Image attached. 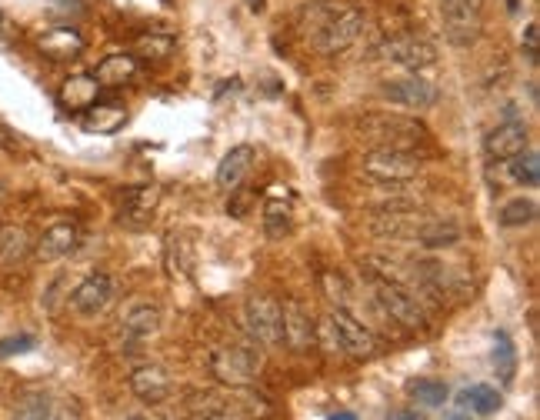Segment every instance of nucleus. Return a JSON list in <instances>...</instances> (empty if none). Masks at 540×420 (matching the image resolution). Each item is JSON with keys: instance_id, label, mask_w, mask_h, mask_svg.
<instances>
[{"instance_id": "obj_1", "label": "nucleus", "mask_w": 540, "mask_h": 420, "mask_svg": "<svg viewBox=\"0 0 540 420\" xmlns=\"http://www.w3.org/2000/svg\"><path fill=\"white\" fill-rule=\"evenodd\" d=\"M367 27V14L354 4L347 7H330V14L324 17V24H320L314 34H310V44H314L317 54H344L347 47H354L360 34H364Z\"/></svg>"}, {"instance_id": "obj_2", "label": "nucleus", "mask_w": 540, "mask_h": 420, "mask_svg": "<svg viewBox=\"0 0 540 420\" xmlns=\"http://www.w3.org/2000/svg\"><path fill=\"white\" fill-rule=\"evenodd\" d=\"M364 280L370 284V290H374V300L377 307L384 310V314L394 320V324L407 327V330H424L427 327V310L424 304L410 294L407 287L394 284V280H384L377 274H370V270H364Z\"/></svg>"}, {"instance_id": "obj_3", "label": "nucleus", "mask_w": 540, "mask_h": 420, "mask_svg": "<svg viewBox=\"0 0 540 420\" xmlns=\"http://www.w3.org/2000/svg\"><path fill=\"white\" fill-rule=\"evenodd\" d=\"M260 364H264L260 350L244 344L214 347V354H210V374L227 387H250L260 374Z\"/></svg>"}, {"instance_id": "obj_4", "label": "nucleus", "mask_w": 540, "mask_h": 420, "mask_svg": "<svg viewBox=\"0 0 540 420\" xmlns=\"http://www.w3.org/2000/svg\"><path fill=\"white\" fill-rule=\"evenodd\" d=\"M364 174L380 180V184H407V180L420 177V164L417 154H410V150H394V147H374L364 154Z\"/></svg>"}, {"instance_id": "obj_5", "label": "nucleus", "mask_w": 540, "mask_h": 420, "mask_svg": "<svg viewBox=\"0 0 540 420\" xmlns=\"http://www.w3.org/2000/svg\"><path fill=\"white\" fill-rule=\"evenodd\" d=\"M244 320H247V330L257 344L264 347H280L284 344V324H280V304L274 297L267 294H254L247 297L244 304Z\"/></svg>"}, {"instance_id": "obj_6", "label": "nucleus", "mask_w": 540, "mask_h": 420, "mask_svg": "<svg viewBox=\"0 0 540 420\" xmlns=\"http://www.w3.org/2000/svg\"><path fill=\"white\" fill-rule=\"evenodd\" d=\"M390 64L410 70V74H420V70L434 67L437 64V47L430 44L427 37L420 34H397V37H387L384 47H380Z\"/></svg>"}, {"instance_id": "obj_7", "label": "nucleus", "mask_w": 540, "mask_h": 420, "mask_svg": "<svg viewBox=\"0 0 540 420\" xmlns=\"http://www.w3.org/2000/svg\"><path fill=\"white\" fill-rule=\"evenodd\" d=\"M440 10H444V30H447L450 44H457V47L477 44L484 0H440Z\"/></svg>"}, {"instance_id": "obj_8", "label": "nucleus", "mask_w": 540, "mask_h": 420, "mask_svg": "<svg viewBox=\"0 0 540 420\" xmlns=\"http://www.w3.org/2000/svg\"><path fill=\"white\" fill-rule=\"evenodd\" d=\"M364 130L370 140H377V147H394V150H407L424 140L427 130L410 117H397V114H380L364 120Z\"/></svg>"}, {"instance_id": "obj_9", "label": "nucleus", "mask_w": 540, "mask_h": 420, "mask_svg": "<svg viewBox=\"0 0 540 420\" xmlns=\"http://www.w3.org/2000/svg\"><path fill=\"white\" fill-rule=\"evenodd\" d=\"M327 317H330V324H334V330H337L344 354L357 357V360H370V357L380 354V344H377L374 330H370L367 324H360V320L350 314L347 307H334Z\"/></svg>"}, {"instance_id": "obj_10", "label": "nucleus", "mask_w": 540, "mask_h": 420, "mask_svg": "<svg viewBox=\"0 0 540 420\" xmlns=\"http://www.w3.org/2000/svg\"><path fill=\"white\" fill-rule=\"evenodd\" d=\"M380 94H384L390 104H400V107H410V110H427V107H434L440 100V90L420 74L387 80V84L380 87Z\"/></svg>"}, {"instance_id": "obj_11", "label": "nucleus", "mask_w": 540, "mask_h": 420, "mask_svg": "<svg viewBox=\"0 0 540 420\" xmlns=\"http://www.w3.org/2000/svg\"><path fill=\"white\" fill-rule=\"evenodd\" d=\"M280 324H284V344L294 350V354H307V350L314 347L317 324L300 300H287V304L280 307Z\"/></svg>"}, {"instance_id": "obj_12", "label": "nucleus", "mask_w": 540, "mask_h": 420, "mask_svg": "<svg viewBox=\"0 0 540 420\" xmlns=\"http://www.w3.org/2000/svg\"><path fill=\"white\" fill-rule=\"evenodd\" d=\"M110 297H114V280H110L107 274H90L74 287V294H70V307H74L80 317H97L107 310Z\"/></svg>"}, {"instance_id": "obj_13", "label": "nucleus", "mask_w": 540, "mask_h": 420, "mask_svg": "<svg viewBox=\"0 0 540 420\" xmlns=\"http://www.w3.org/2000/svg\"><path fill=\"white\" fill-rule=\"evenodd\" d=\"M527 147H530V130L524 120H504V124H497L484 137L487 157H494V160H510Z\"/></svg>"}, {"instance_id": "obj_14", "label": "nucleus", "mask_w": 540, "mask_h": 420, "mask_svg": "<svg viewBox=\"0 0 540 420\" xmlns=\"http://www.w3.org/2000/svg\"><path fill=\"white\" fill-rule=\"evenodd\" d=\"M37 50L47 60H57V64H64V60H77L80 54H84V37H80L77 27L60 24V27L44 30V34L37 37Z\"/></svg>"}, {"instance_id": "obj_15", "label": "nucleus", "mask_w": 540, "mask_h": 420, "mask_svg": "<svg viewBox=\"0 0 540 420\" xmlns=\"http://www.w3.org/2000/svg\"><path fill=\"white\" fill-rule=\"evenodd\" d=\"M130 390L144 400V404H160V400L170 397V390H174V384H170L167 370L157 367V364H140L130 370Z\"/></svg>"}, {"instance_id": "obj_16", "label": "nucleus", "mask_w": 540, "mask_h": 420, "mask_svg": "<svg viewBox=\"0 0 540 420\" xmlns=\"http://www.w3.org/2000/svg\"><path fill=\"white\" fill-rule=\"evenodd\" d=\"M187 417L190 420H250L244 404L217 394H194L187 404Z\"/></svg>"}, {"instance_id": "obj_17", "label": "nucleus", "mask_w": 540, "mask_h": 420, "mask_svg": "<svg viewBox=\"0 0 540 420\" xmlns=\"http://www.w3.org/2000/svg\"><path fill=\"white\" fill-rule=\"evenodd\" d=\"M410 240L427 250H444V247H454L460 240V227L454 224V220H440V217H420L414 234H410Z\"/></svg>"}, {"instance_id": "obj_18", "label": "nucleus", "mask_w": 540, "mask_h": 420, "mask_svg": "<svg viewBox=\"0 0 540 420\" xmlns=\"http://www.w3.org/2000/svg\"><path fill=\"white\" fill-rule=\"evenodd\" d=\"M77 227L74 224H54L47 227L44 234H40V240L34 244V254L37 260H44V264H50V260H60L67 254H74L77 250Z\"/></svg>"}, {"instance_id": "obj_19", "label": "nucleus", "mask_w": 540, "mask_h": 420, "mask_svg": "<svg viewBox=\"0 0 540 420\" xmlns=\"http://www.w3.org/2000/svg\"><path fill=\"white\" fill-rule=\"evenodd\" d=\"M57 100H60V107L84 114L90 104H97V100H100V84L94 80V74H74V77H67L64 84H60Z\"/></svg>"}, {"instance_id": "obj_20", "label": "nucleus", "mask_w": 540, "mask_h": 420, "mask_svg": "<svg viewBox=\"0 0 540 420\" xmlns=\"http://www.w3.org/2000/svg\"><path fill=\"white\" fill-rule=\"evenodd\" d=\"M84 130L90 134H114L127 124V107L120 104V100H97V104H90L84 110Z\"/></svg>"}, {"instance_id": "obj_21", "label": "nucleus", "mask_w": 540, "mask_h": 420, "mask_svg": "<svg viewBox=\"0 0 540 420\" xmlns=\"http://www.w3.org/2000/svg\"><path fill=\"white\" fill-rule=\"evenodd\" d=\"M254 147L250 144H240V147H230L227 154H224V160L217 164V187L220 190H234V187H240V180L247 177V170H250V164H254Z\"/></svg>"}, {"instance_id": "obj_22", "label": "nucleus", "mask_w": 540, "mask_h": 420, "mask_svg": "<svg viewBox=\"0 0 540 420\" xmlns=\"http://www.w3.org/2000/svg\"><path fill=\"white\" fill-rule=\"evenodd\" d=\"M134 74H137V57H134V54H110V57H104V60L97 64L94 80H97L100 87L117 90V87L130 84V80H134Z\"/></svg>"}, {"instance_id": "obj_23", "label": "nucleus", "mask_w": 540, "mask_h": 420, "mask_svg": "<svg viewBox=\"0 0 540 420\" xmlns=\"http://www.w3.org/2000/svg\"><path fill=\"white\" fill-rule=\"evenodd\" d=\"M120 327H124L127 340H147L160 330V310L150 304H137L120 317Z\"/></svg>"}, {"instance_id": "obj_24", "label": "nucleus", "mask_w": 540, "mask_h": 420, "mask_svg": "<svg viewBox=\"0 0 540 420\" xmlns=\"http://www.w3.org/2000/svg\"><path fill=\"white\" fill-rule=\"evenodd\" d=\"M34 244H30V234L17 224L0 227V267H17L24 260Z\"/></svg>"}, {"instance_id": "obj_25", "label": "nucleus", "mask_w": 540, "mask_h": 420, "mask_svg": "<svg viewBox=\"0 0 540 420\" xmlns=\"http://www.w3.org/2000/svg\"><path fill=\"white\" fill-rule=\"evenodd\" d=\"M510 180L520 187H537L540 184V157H537V150H520L517 157H510Z\"/></svg>"}, {"instance_id": "obj_26", "label": "nucleus", "mask_w": 540, "mask_h": 420, "mask_svg": "<svg viewBox=\"0 0 540 420\" xmlns=\"http://www.w3.org/2000/svg\"><path fill=\"white\" fill-rule=\"evenodd\" d=\"M457 404L470 407L480 417H487V414H497V410H500V394L494 387H487V384H474V387H467L464 394L457 397Z\"/></svg>"}, {"instance_id": "obj_27", "label": "nucleus", "mask_w": 540, "mask_h": 420, "mask_svg": "<svg viewBox=\"0 0 540 420\" xmlns=\"http://www.w3.org/2000/svg\"><path fill=\"white\" fill-rule=\"evenodd\" d=\"M407 394L417 400V404H424V407H440V404H447V384L444 380H434V377H420V380H410L407 384Z\"/></svg>"}, {"instance_id": "obj_28", "label": "nucleus", "mask_w": 540, "mask_h": 420, "mask_svg": "<svg viewBox=\"0 0 540 420\" xmlns=\"http://www.w3.org/2000/svg\"><path fill=\"white\" fill-rule=\"evenodd\" d=\"M534 217H537V204L527 197H514L500 207V224L504 227H527L534 224Z\"/></svg>"}, {"instance_id": "obj_29", "label": "nucleus", "mask_w": 540, "mask_h": 420, "mask_svg": "<svg viewBox=\"0 0 540 420\" xmlns=\"http://www.w3.org/2000/svg\"><path fill=\"white\" fill-rule=\"evenodd\" d=\"M494 367H497V377L510 384L514 380V370H517V354H514V344H510V337L500 330L494 337Z\"/></svg>"}, {"instance_id": "obj_30", "label": "nucleus", "mask_w": 540, "mask_h": 420, "mask_svg": "<svg viewBox=\"0 0 540 420\" xmlns=\"http://www.w3.org/2000/svg\"><path fill=\"white\" fill-rule=\"evenodd\" d=\"M50 410V397L40 394V390H30V394H24L14 404V414H10V420H44Z\"/></svg>"}, {"instance_id": "obj_31", "label": "nucleus", "mask_w": 540, "mask_h": 420, "mask_svg": "<svg viewBox=\"0 0 540 420\" xmlns=\"http://www.w3.org/2000/svg\"><path fill=\"white\" fill-rule=\"evenodd\" d=\"M134 50L147 60H164V57H170V50H174V40H170L167 34H154V30H150V34L137 37Z\"/></svg>"}, {"instance_id": "obj_32", "label": "nucleus", "mask_w": 540, "mask_h": 420, "mask_svg": "<svg viewBox=\"0 0 540 420\" xmlns=\"http://www.w3.org/2000/svg\"><path fill=\"white\" fill-rule=\"evenodd\" d=\"M264 227L270 237H284L290 230V207L284 204V200L270 197L267 200V210H264Z\"/></svg>"}, {"instance_id": "obj_33", "label": "nucleus", "mask_w": 540, "mask_h": 420, "mask_svg": "<svg viewBox=\"0 0 540 420\" xmlns=\"http://www.w3.org/2000/svg\"><path fill=\"white\" fill-rule=\"evenodd\" d=\"M154 204H157V190H154V187L130 190V194H127V217L144 220V217H150V210H154Z\"/></svg>"}, {"instance_id": "obj_34", "label": "nucleus", "mask_w": 540, "mask_h": 420, "mask_svg": "<svg viewBox=\"0 0 540 420\" xmlns=\"http://www.w3.org/2000/svg\"><path fill=\"white\" fill-rule=\"evenodd\" d=\"M320 284H324V294L334 300L337 307H347L350 290H347V280L340 277L337 270H324V274H320Z\"/></svg>"}, {"instance_id": "obj_35", "label": "nucleus", "mask_w": 540, "mask_h": 420, "mask_svg": "<svg viewBox=\"0 0 540 420\" xmlns=\"http://www.w3.org/2000/svg\"><path fill=\"white\" fill-rule=\"evenodd\" d=\"M314 347H320V350H327V354H340V337H337V330H334V324H330V317H324L317 324V340H314Z\"/></svg>"}, {"instance_id": "obj_36", "label": "nucleus", "mask_w": 540, "mask_h": 420, "mask_svg": "<svg viewBox=\"0 0 540 420\" xmlns=\"http://www.w3.org/2000/svg\"><path fill=\"white\" fill-rule=\"evenodd\" d=\"M37 340L30 334H20V337H7L0 340V357H14V354H27V350H34Z\"/></svg>"}, {"instance_id": "obj_37", "label": "nucleus", "mask_w": 540, "mask_h": 420, "mask_svg": "<svg viewBox=\"0 0 540 420\" xmlns=\"http://www.w3.org/2000/svg\"><path fill=\"white\" fill-rule=\"evenodd\" d=\"M537 44H540V30H537L534 20H530V24L524 27V34H520V47H524L530 64H537Z\"/></svg>"}, {"instance_id": "obj_38", "label": "nucleus", "mask_w": 540, "mask_h": 420, "mask_svg": "<svg viewBox=\"0 0 540 420\" xmlns=\"http://www.w3.org/2000/svg\"><path fill=\"white\" fill-rule=\"evenodd\" d=\"M47 14H50V17H64V14L77 17V14H84V7H80V0H50Z\"/></svg>"}, {"instance_id": "obj_39", "label": "nucleus", "mask_w": 540, "mask_h": 420, "mask_svg": "<svg viewBox=\"0 0 540 420\" xmlns=\"http://www.w3.org/2000/svg\"><path fill=\"white\" fill-rule=\"evenodd\" d=\"M44 420H80V410L74 404H50Z\"/></svg>"}, {"instance_id": "obj_40", "label": "nucleus", "mask_w": 540, "mask_h": 420, "mask_svg": "<svg viewBox=\"0 0 540 420\" xmlns=\"http://www.w3.org/2000/svg\"><path fill=\"white\" fill-rule=\"evenodd\" d=\"M387 420H424L420 410H394V414H387Z\"/></svg>"}, {"instance_id": "obj_41", "label": "nucleus", "mask_w": 540, "mask_h": 420, "mask_svg": "<svg viewBox=\"0 0 540 420\" xmlns=\"http://www.w3.org/2000/svg\"><path fill=\"white\" fill-rule=\"evenodd\" d=\"M247 7H250V10H254V14H260V10H264V7H267V0H247Z\"/></svg>"}, {"instance_id": "obj_42", "label": "nucleus", "mask_w": 540, "mask_h": 420, "mask_svg": "<svg viewBox=\"0 0 540 420\" xmlns=\"http://www.w3.org/2000/svg\"><path fill=\"white\" fill-rule=\"evenodd\" d=\"M330 420H357V414H350V410H340V414H330Z\"/></svg>"}, {"instance_id": "obj_43", "label": "nucleus", "mask_w": 540, "mask_h": 420, "mask_svg": "<svg viewBox=\"0 0 540 420\" xmlns=\"http://www.w3.org/2000/svg\"><path fill=\"white\" fill-rule=\"evenodd\" d=\"M127 420H147L144 414H134V417H127Z\"/></svg>"}, {"instance_id": "obj_44", "label": "nucleus", "mask_w": 540, "mask_h": 420, "mask_svg": "<svg viewBox=\"0 0 540 420\" xmlns=\"http://www.w3.org/2000/svg\"><path fill=\"white\" fill-rule=\"evenodd\" d=\"M457 420H467V417H457Z\"/></svg>"}, {"instance_id": "obj_45", "label": "nucleus", "mask_w": 540, "mask_h": 420, "mask_svg": "<svg viewBox=\"0 0 540 420\" xmlns=\"http://www.w3.org/2000/svg\"><path fill=\"white\" fill-rule=\"evenodd\" d=\"M0 20H4V14H0Z\"/></svg>"}]
</instances>
